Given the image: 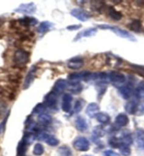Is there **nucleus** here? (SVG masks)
I'll return each instance as SVG.
<instances>
[{
    "label": "nucleus",
    "mask_w": 144,
    "mask_h": 156,
    "mask_svg": "<svg viewBox=\"0 0 144 156\" xmlns=\"http://www.w3.org/2000/svg\"><path fill=\"white\" fill-rule=\"evenodd\" d=\"M98 27H99L100 29L101 30H111L113 32L115 35L118 36L120 37L127 39L128 40L130 41H136V38L132 34H131L129 32L125 30L124 29L120 28V27H117V26H111V25H106V24H103V25H99L98 26Z\"/></svg>",
    "instance_id": "nucleus-1"
},
{
    "label": "nucleus",
    "mask_w": 144,
    "mask_h": 156,
    "mask_svg": "<svg viewBox=\"0 0 144 156\" xmlns=\"http://www.w3.org/2000/svg\"><path fill=\"white\" fill-rule=\"evenodd\" d=\"M30 58L29 53L23 49H19L15 52L13 61L18 66H24L28 63Z\"/></svg>",
    "instance_id": "nucleus-2"
},
{
    "label": "nucleus",
    "mask_w": 144,
    "mask_h": 156,
    "mask_svg": "<svg viewBox=\"0 0 144 156\" xmlns=\"http://www.w3.org/2000/svg\"><path fill=\"white\" fill-rule=\"evenodd\" d=\"M73 147L75 150L82 152L87 151L90 148V144L89 140L84 136H79L73 141Z\"/></svg>",
    "instance_id": "nucleus-3"
},
{
    "label": "nucleus",
    "mask_w": 144,
    "mask_h": 156,
    "mask_svg": "<svg viewBox=\"0 0 144 156\" xmlns=\"http://www.w3.org/2000/svg\"><path fill=\"white\" fill-rule=\"evenodd\" d=\"M57 102H58V94H56L53 91L48 93L45 96L44 104L46 107L54 108L57 105Z\"/></svg>",
    "instance_id": "nucleus-4"
},
{
    "label": "nucleus",
    "mask_w": 144,
    "mask_h": 156,
    "mask_svg": "<svg viewBox=\"0 0 144 156\" xmlns=\"http://www.w3.org/2000/svg\"><path fill=\"white\" fill-rule=\"evenodd\" d=\"M110 81L114 84H122L126 81V77L122 73L118 71H111L108 74Z\"/></svg>",
    "instance_id": "nucleus-5"
},
{
    "label": "nucleus",
    "mask_w": 144,
    "mask_h": 156,
    "mask_svg": "<svg viewBox=\"0 0 144 156\" xmlns=\"http://www.w3.org/2000/svg\"><path fill=\"white\" fill-rule=\"evenodd\" d=\"M70 14L73 17L77 18V20H80V21H86L89 18H90V15L87 11L83 10L82 9L75 8L70 11Z\"/></svg>",
    "instance_id": "nucleus-6"
},
{
    "label": "nucleus",
    "mask_w": 144,
    "mask_h": 156,
    "mask_svg": "<svg viewBox=\"0 0 144 156\" xmlns=\"http://www.w3.org/2000/svg\"><path fill=\"white\" fill-rule=\"evenodd\" d=\"M72 96L70 94H65L62 98V104L61 108L65 113H69L72 109Z\"/></svg>",
    "instance_id": "nucleus-7"
},
{
    "label": "nucleus",
    "mask_w": 144,
    "mask_h": 156,
    "mask_svg": "<svg viewBox=\"0 0 144 156\" xmlns=\"http://www.w3.org/2000/svg\"><path fill=\"white\" fill-rule=\"evenodd\" d=\"M68 86V82L67 80L64 79H58L56 80L55 82L54 86L53 87V91L56 94H60L63 93L65 89L67 88Z\"/></svg>",
    "instance_id": "nucleus-8"
},
{
    "label": "nucleus",
    "mask_w": 144,
    "mask_h": 156,
    "mask_svg": "<svg viewBox=\"0 0 144 156\" xmlns=\"http://www.w3.org/2000/svg\"><path fill=\"white\" fill-rule=\"evenodd\" d=\"M36 73H37V67L35 66H32L30 69L28 73H27L26 79H25L24 81V84H23V87L24 89H27L29 88L30 86L31 85L32 83H33L34 80L35 78V75H36Z\"/></svg>",
    "instance_id": "nucleus-9"
},
{
    "label": "nucleus",
    "mask_w": 144,
    "mask_h": 156,
    "mask_svg": "<svg viewBox=\"0 0 144 156\" xmlns=\"http://www.w3.org/2000/svg\"><path fill=\"white\" fill-rule=\"evenodd\" d=\"M86 71H83L81 73H73L68 75V84L70 85L71 84H79L82 80H84V75H85Z\"/></svg>",
    "instance_id": "nucleus-10"
},
{
    "label": "nucleus",
    "mask_w": 144,
    "mask_h": 156,
    "mask_svg": "<svg viewBox=\"0 0 144 156\" xmlns=\"http://www.w3.org/2000/svg\"><path fill=\"white\" fill-rule=\"evenodd\" d=\"M84 60L80 57H74L68 61V67L72 70H79L84 66Z\"/></svg>",
    "instance_id": "nucleus-11"
},
{
    "label": "nucleus",
    "mask_w": 144,
    "mask_h": 156,
    "mask_svg": "<svg viewBox=\"0 0 144 156\" xmlns=\"http://www.w3.org/2000/svg\"><path fill=\"white\" fill-rule=\"evenodd\" d=\"M17 11L25 14H33L36 11V6L34 3L22 4L17 9Z\"/></svg>",
    "instance_id": "nucleus-12"
},
{
    "label": "nucleus",
    "mask_w": 144,
    "mask_h": 156,
    "mask_svg": "<svg viewBox=\"0 0 144 156\" xmlns=\"http://www.w3.org/2000/svg\"><path fill=\"white\" fill-rule=\"evenodd\" d=\"M118 93L121 96V97L125 100L129 99L134 94L133 89L129 85L120 87L118 89Z\"/></svg>",
    "instance_id": "nucleus-13"
},
{
    "label": "nucleus",
    "mask_w": 144,
    "mask_h": 156,
    "mask_svg": "<svg viewBox=\"0 0 144 156\" xmlns=\"http://www.w3.org/2000/svg\"><path fill=\"white\" fill-rule=\"evenodd\" d=\"M75 127H76V129L78 131H79V132H84L87 130L88 129L89 126H88L87 121H86L85 118L82 116L77 117V118L75 119Z\"/></svg>",
    "instance_id": "nucleus-14"
},
{
    "label": "nucleus",
    "mask_w": 144,
    "mask_h": 156,
    "mask_svg": "<svg viewBox=\"0 0 144 156\" xmlns=\"http://www.w3.org/2000/svg\"><path fill=\"white\" fill-rule=\"evenodd\" d=\"M140 105L135 100L130 101L125 105V110L128 113L131 115H138Z\"/></svg>",
    "instance_id": "nucleus-15"
},
{
    "label": "nucleus",
    "mask_w": 144,
    "mask_h": 156,
    "mask_svg": "<svg viewBox=\"0 0 144 156\" xmlns=\"http://www.w3.org/2000/svg\"><path fill=\"white\" fill-rule=\"evenodd\" d=\"M100 112V107L97 103H90L86 108V113L90 118H94Z\"/></svg>",
    "instance_id": "nucleus-16"
},
{
    "label": "nucleus",
    "mask_w": 144,
    "mask_h": 156,
    "mask_svg": "<svg viewBox=\"0 0 144 156\" xmlns=\"http://www.w3.org/2000/svg\"><path fill=\"white\" fill-rule=\"evenodd\" d=\"M129 122V119L125 113H120L116 116L115 120V125L118 127H123L127 126Z\"/></svg>",
    "instance_id": "nucleus-17"
},
{
    "label": "nucleus",
    "mask_w": 144,
    "mask_h": 156,
    "mask_svg": "<svg viewBox=\"0 0 144 156\" xmlns=\"http://www.w3.org/2000/svg\"><path fill=\"white\" fill-rule=\"evenodd\" d=\"M97 33V28L96 27H90V28H87L84 30H82L80 33H78L75 39V41L78 40L79 39L82 37H90L96 35Z\"/></svg>",
    "instance_id": "nucleus-18"
},
{
    "label": "nucleus",
    "mask_w": 144,
    "mask_h": 156,
    "mask_svg": "<svg viewBox=\"0 0 144 156\" xmlns=\"http://www.w3.org/2000/svg\"><path fill=\"white\" fill-rule=\"evenodd\" d=\"M54 25L49 21H43L39 25L37 31L40 34H44L54 28Z\"/></svg>",
    "instance_id": "nucleus-19"
},
{
    "label": "nucleus",
    "mask_w": 144,
    "mask_h": 156,
    "mask_svg": "<svg viewBox=\"0 0 144 156\" xmlns=\"http://www.w3.org/2000/svg\"><path fill=\"white\" fill-rule=\"evenodd\" d=\"M19 23L22 26L28 27V26H34L37 24V20L33 17H24L23 18H20L18 20Z\"/></svg>",
    "instance_id": "nucleus-20"
},
{
    "label": "nucleus",
    "mask_w": 144,
    "mask_h": 156,
    "mask_svg": "<svg viewBox=\"0 0 144 156\" xmlns=\"http://www.w3.org/2000/svg\"><path fill=\"white\" fill-rule=\"evenodd\" d=\"M96 119L99 122L104 124V125H106V124L109 123L110 120H111V117L109 115L104 112H99L97 115H96Z\"/></svg>",
    "instance_id": "nucleus-21"
},
{
    "label": "nucleus",
    "mask_w": 144,
    "mask_h": 156,
    "mask_svg": "<svg viewBox=\"0 0 144 156\" xmlns=\"http://www.w3.org/2000/svg\"><path fill=\"white\" fill-rule=\"evenodd\" d=\"M136 143L139 148L144 149V130L142 129H138L136 132Z\"/></svg>",
    "instance_id": "nucleus-22"
},
{
    "label": "nucleus",
    "mask_w": 144,
    "mask_h": 156,
    "mask_svg": "<svg viewBox=\"0 0 144 156\" xmlns=\"http://www.w3.org/2000/svg\"><path fill=\"white\" fill-rule=\"evenodd\" d=\"M38 121L42 125H48L51 122L52 118L47 113H42L38 117Z\"/></svg>",
    "instance_id": "nucleus-23"
},
{
    "label": "nucleus",
    "mask_w": 144,
    "mask_h": 156,
    "mask_svg": "<svg viewBox=\"0 0 144 156\" xmlns=\"http://www.w3.org/2000/svg\"><path fill=\"white\" fill-rule=\"evenodd\" d=\"M108 14L112 19L115 20V21H118L122 19V14L121 13L120 11H116L114 8L111 7L108 10Z\"/></svg>",
    "instance_id": "nucleus-24"
},
{
    "label": "nucleus",
    "mask_w": 144,
    "mask_h": 156,
    "mask_svg": "<svg viewBox=\"0 0 144 156\" xmlns=\"http://www.w3.org/2000/svg\"><path fill=\"white\" fill-rule=\"evenodd\" d=\"M58 153L61 156H72L71 149L68 146H62L58 149Z\"/></svg>",
    "instance_id": "nucleus-25"
},
{
    "label": "nucleus",
    "mask_w": 144,
    "mask_h": 156,
    "mask_svg": "<svg viewBox=\"0 0 144 156\" xmlns=\"http://www.w3.org/2000/svg\"><path fill=\"white\" fill-rule=\"evenodd\" d=\"M120 141L123 145L129 146L133 143V138H132L131 134L127 133V134H124L122 135V136L120 138Z\"/></svg>",
    "instance_id": "nucleus-26"
},
{
    "label": "nucleus",
    "mask_w": 144,
    "mask_h": 156,
    "mask_svg": "<svg viewBox=\"0 0 144 156\" xmlns=\"http://www.w3.org/2000/svg\"><path fill=\"white\" fill-rule=\"evenodd\" d=\"M141 27H142V25H141V22L139 20H134L129 25V27L131 30L137 32V33L140 32Z\"/></svg>",
    "instance_id": "nucleus-27"
},
{
    "label": "nucleus",
    "mask_w": 144,
    "mask_h": 156,
    "mask_svg": "<svg viewBox=\"0 0 144 156\" xmlns=\"http://www.w3.org/2000/svg\"><path fill=\"white\" fill-rule=\"evenodd\" d=\"M35 139H36V135L34 134V133L28 132L25 134L23 141L27 145H29V144H31L32 143H33Z\"/></svg>",
    "instance_id": "nucleus-28"
},
{
    "label": "nucleus",
    "mask_w": 144,
    "mask_h": 156,
    "mask_svg": "<svg viewBox=\"0 0 144 156\" xmlns=\"http://www.w3.org/2000/svg\"><path fill=\"white\" fill-rule=\"evenodd\" d=\"M135 94L138 98L144 96V80L138 84L135 90Z\"/></svg>",
    "instance_id": "nucleus-29"
},
{
    "label": "nucleus",
    "mask_w": 144,
    "mask_h": 156,
    "mask_svg": "<svg viewBox=\"0 0 144 156\" xmlns=\"http://www.w3.org/2000/svg\"><path fill=\"white\" fill-rule=\"evenodd\" d=\"M44 152V148L42 146V144L40 143L36 144L35 146H34L33 153V154L36 156H40L42 155Z\"/></svg>",
    "instance_id": "nucleus-30"
},
{
    "label": "nucleus",
    "mask_w": 144,
    "mask_h": 156,
    "mask_svg": "<svg viewBox=\"0 0 144 156\" xmlns=\"http://www.w3.org/2000/svg\"><path fill=\"white\" fill-rule=\"evenodd\" d=\"M108 144L110 146H111L113 148H120L121 145H122L120 139H118L117 137H112L110 139Z\"/></svg>",
    "instance_id": "nucleus-31"
},
{
    "label": "nucleus",
    "mask_w": 144,
    "mask_h": 156,
    "mask_svg": "<svg viewBox=\"0 0 144 156\" xmlns=\"http://www.w3.org/2000/svg\"><path fill=\"white\" fill-rule=\"evenodd\" d=\"M119 149H120V153L123 156H129L130 155H131L132 151L129 146L123 145V144H122Z\"/></svg>",
    "instance_id": "nucleus-32"
},
{
    "label": "nucleus",
    "mask_w": 144,
    "mask_h": 156,
    "mask_svg": "<svg viewBox=\"0 0 144 156\" xmlns=\"http://www.w3.org/2000/svg\"><path fill=\"white\" fill-rule=\"evenodd\" d=\"M69 88H70L69 89L70 90V91H71V92L73 94H75L81 92L82 90V86L81 85L80 83L71 84V85H70Z\"/></svg>",
    "instance_id": "nucleus-33"
},
{
    "label": "nucleus",
    "mask_w": 144,
    "mask_h": 156,
    "mask_svg": "<svg viewBox=\"0 0 144 156\" xmlns=\"http://www.w3.org/2000/svg\"><path fill=\"white\" fill-rule=\"evenodd\" d=\"M84 106V101L81 99L77 100L75 104L74 108H73V111L75 113H78L82 111V108Z\"/></svg>",
    "instance_id": "nucleus-34"
},
{
    "label": "nucleus",
    "mask_w": 144,
    "mask_h": 156,
    "mask_svg": "<svg viewBox=\"0 0 144 156\" xmlns=\"http://www.w3.org/2000/svg\"><path fill=\"white\" fill-rule=\"evenodd\" d=\"M46 109V106L44 104H42V103H40V104H38L36 105V106L34 108L33 111V113H40L42 114L43 113L42 112L44 111Z\"/></svg>",
    "instance_id": "nucleus-35"
},
{
    "label": "nucleus",
    "mask_w": 144,
    "mask_h": 156,
    "mask_svg": "<svg viewBox=\"0 0 144 156\" xmlns=\"http://www.w3.org/2000/svg\"><path fill=\"white\" fill-rule=\"evenodd\" d=\"M27 144L25 143L23 141H22L19 144V146H18V153H19L20 155H24L25 153L26 152L27 149Z\"/></svg>",
    "instance_id": "nucleus-36"
},
{
    "label": "nucleus",
    "mask_w": 144,
    "mask_h": 156,
    "mask_svg": "<svg viewBox=\"0 0 144 156\" xmlns=\"http://www.w3.org/2000/svg\"><path fill=\"white\" fill-rule=\"evenodd\" d=\"M93 134L96 137H101L104 135V130L102 127L100 126H97L93 129Z\"/></svg>",
    "instance_id": "nucleus-37"
},
{
    "label": "nucleus",
    "mask_w": 144,
    "mask_h": 156,
    "mask_svg": "<svg viewBox=\"0 0 144 156\" xmlns=\"http://www.w3.org/2000/svg\"><path fill=\"white\" fill-rule=\"evenodd\" d=\"M132 67L140 75L144 77V66H139V65H132Z\"/></svg>",
    "instance_id": "nucleus-38"
},
{
    "label": "nucleus",
    "mask_w": 144,
    "mask_h": 156,
    "mask_svg": "<svg viewBox=\"0 0 144 156\" xmlns=\"http://www.w3.org/2000/svg\"><path fill=\"white\" fill-rule=\"evenodd\" d=\"M104 156H120L118 153L113 150H106L104 152Z\"/></svg>",
    "instance_id": "nucleus-39"
},
{
    "label": "nucleus",
    "mask_w": 144,
    "mask_h": 156,
    "mask_svg": "<svg viewBox=\"0 0 144 156\" xmlns=\"http://www.w3.org/2000/svg\"><path fill=\"white\" fill-rule=\"evenodd\" d=\"M82 27V25L79 24V25H72V26H68L66 28L68 30H79V28Z\"/></svg>",
    "instance_id": "nucleus-40"
},
{
    "label": "nucleus",
    "mask_w": 144,
    "mask_h": 156,
    "mask_svg": "<svg viewBox=\"0 0 144 156\" xmlns=\"http://www.w3.org/2000/svg\"><path fill=\"white\" fill-rule=\"evenodd\" d=\"M83 156H92V155H84Z\"/></svg>",
    "instance_id": "nucleus-41"
},
{
    "label": "nucleus",
    "mask_w": 144,
    "mask_h": 156,
    "mask_svg": "<svg viewBox=\"0 0 144 156\" xmlns=\"http://www.w3.org/2000/svg\"><path fill=\"white\" fill-rule=\"evenodd\" d=\"M143 97H144V96H143Z\"/></svg>",
    "instance_id": "nucleus-42"
}]
</instances>
